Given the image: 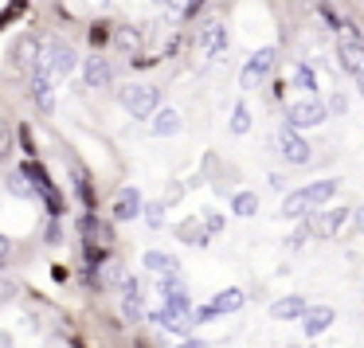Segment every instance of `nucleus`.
Wrapping results in <instances>:
<instances>
[{
    "label": "nucleus",
    "mask_w": 364,
    "mask_h": 348,
    "mask_svg": "<svg viewBox=\"0 0 364 348\" xmlns=\"http://www.w3.org/2000/svg\"><path fill=\"white\" fill-rule=\"evenodd\" d=\"M317 16H321V20H325V28H333V32H345V28H348V20L341 16L337 9H333L329 0H321V4H317Z\"/></svg>",
    "instance_id": "obj_24"
},
{
    "label": "nucleus",
    "mask_w": 364,
    "mask_h": 348,
    "mask_svg": "<svg viewBox=\"0 0 364 348\" xmlns=\"http://www.w3.org/2000/svg\"><path fill=\"white\" fill-rule=\"evenodd\" d=\"M118 286H122V313H126L129 321H141V298H137V282L126 274Z\"/></svg>",
    "instance_id": "obj_19"
},
{
    "label": "nucleus",
    "mask_w": 364,
    "mask_h": 348,
    "mask_svg": "<svg viewBox=\"0 0 364 348\" xmlns=\"http://www.w3.org/2000/svg\"><path fill=\"white\" fill-rule=\"evenodd\" d=\"M28 94L36 98V106H40L43 114H55V90H51V75L43 71V67H36V71L28 75Z\"/></svg>",
    "instance_id": "obj_11"
},
{
    "label": "nucleus",
    "mask_w": 364,
    "mask_h": 348,
    "mask_svg": "<svg viewBox=\"0 0 364 348\" xmlns=\"http://www.w3.org/2000/svg\"><path fill=\"white\" fill-rule=\"evenodd\" d=\"M40 67L48 75H71L75 67H79V55H75V48L67 40L51 36V40L40 43Z\"/></svg>",
    "instance_id": "obj_5"
},
{
    "label": "nucleus",
    "mask_w": 364,
    "mask_h": 348,
    "mask_svg": "<svg viewBox=\"0 0 364 348\" xmlns=\"http://www.w3.org/2000/svg\"><path fill=\"white\" fill-rule=\"evenodd\" d=\"M149 129H153L157 137L181 134V114H176V110H157V114H153V121H149Z\"/></svg>",
    "instance_id": "obj_20"
},
{
    "label": "nucleus",
    "mask_w": 364,
    "mask_h": 348,
    "mask_svg": "<svg viewBox=\"0 0 364 348\" xmlns=\"http://www.w3.org/2000/svg\"><path fill=\"white\" fill-rule=\"evenodd\" d=\"M325 118H329V106H325V102H317L314 94H306V98H298V102H290V106H286V121H290V126H298V129L321 126Z\"/></svg>",
    "instance_id": "obj_8"
},
{
    "label": "nucleus",
    "mask_w": 364,
    "mask_h": 348,
    "mask_svg": "<svg viewBox=\"0 0 364 348\" xmlns=\"http://www.w3.org/2000/svg\"><path fill=\"white\" fill-rule=\"evenodd\" d=\"M157 290H161V298H168V293H176V290H184V286H181V278H176V270H168V274H161V282H157Z\"/></svg>",
    "instance_id": "obj_31"
},
{
    "label": "nucleus",
    "mask_w": 364,
    "mask_h": 348,
    "mask_svg": "<svg viewBox=\"0 0 364 348\" xmlns=\"http://www.w3.org/2000/svg\"><path fill=\"white\" fill-rule=\"evenodd\" d=\"M110 36H114V24H90V32H87V40H90V48H106L110 43Z\"/></svg>",
    "instance_id": "obj_27"
},
{
    "label": "nucleus",
    "mask_w": 364,
    "mask_h": 348,
    "mask_svg": "<svg viewBox=\"0 0 364 348\" xmlns=\"http://www.w3.org/2000/svg\"><path fill=\"white\" fill-rule=\"evenodd\" d=\"M16 282H9V278H0V301H12V298H16Z\"/></svg>",
    "instance_id": "obj_35"
},
{
    "label": "nucleus",
    "mask_w": 364,
    "mask_h": 348,
    "mask_svg": "<svg viewBox=\"0 0 364 348\" xmlns=\"http://www.w3.org/2000/svg\"><path fill=\"white\" fill-rule=\"evenodd\" d=\"M153 4H161V9H181V0H153Z\"/></svg>",
    "instance_id": "obj_42"
},
{
    "label": "nucleus",
    "mask_w": 364,
    "mask_h": 348,
    "mask_svg": "<svg viewBox=\"0 0 364 348\" xmlns=\"http://www.w3.org/2000/svg\"><path fill=\"white\" fill-rule=\"evenodd\" d=\"M176 235H181L184 243H192V246H208V235H212V231L204 227V219H188V223L176 227Z\"/></svg>",
    "instance_id": "obj_22"
},
{
    "label": "nucleus",
    "mask_w": 364,
    "mask_h": 348,
    "mask_svg": "<svg viewBox=\"0 0 364 348\" xmlns=\"http://www.w3.org/2000/svg\"><path fill=\"white\" fill-rule=\"evenodd\" d=\"M20 173L28 176V184H32L36 200H40V204L48 207V215H63V212H67L63 192H59V188H55V180H51V176L43 173V165H36V161H24V165H20Z\"/></svg>",
    "instance_id": "obj_2"
},
{
    "label": "nucleus",
    "mask_w": 364,
    "mask_h": 348,
    "mask_svg": "<svg viewBox=\"0 0 364 348\" xmlns=\"http://www.w3.org/2000/svg\"><path fill=\"white\" fill-rule=\"evenodd\" d=\"M12 157V129L0 121V161H9Z\"/></svg>",
    "instance_id": "obj_34"
},
{
    "label": "nucleus",
    "mask_w": 364,
    "mask_h": 348,
    "mask_svg": "<svg viewBox=\"0 0 364 348\" xmlns=\"http://www.w3.org/2000/svg\"><path fill=\"white\" fill-rule=\"evenodd\" d=\"M247 129H251V110L239 102L235 110H231V134H247Z\"/></svg>",
    "instance_id": "obj_30"
},
{
    "label": "nucleus",
    "mask_w": 364,
    "mask_h": 348,
    "mask_svg": "<svg viewBox=\"0 0 364 348\" xmlns=\"http://www.w3.org/2000/svg\"><path fill=\"white\" fill-rule=\"evenodd\" d=\"M345 106H348L345 94H333V98H329V110H333V114H345Z\"/></svg>",
    "instance_id": "obj_37"
},
{
    "label": "nucleus",
    "mask_w": 364,
    "mask_h": 348,
    "mask_svg": "<svg viewBox=\"0 0 364 348\" xmlns=\"http://www.w3.org/2000/svg\"><path fill=\"white\" fill-rule=\"evenodd\" d=\"M24 12H28V0H9V4L0 9V28H9L12 20H16V16H24Z\"/></svg>",
    "instance_id": "obj_29"
},
{
    "label": "nucleus",
    "mask_w": 364,
    "mask_h": 348,
    "mask_svg": "<svg viewBox=\"0 0 364 348\" xmlns=\"http://www.w3.org/2000/svg\"><path fill=\"white\" fill-rule=\"evenodd\" d=\"M356 90H360V94H364V79H356Z\"/></svg>",
    "instance_id": "obj_44"
},
{
    "label": "nucleus",
    "mask_w": 364,
    "mask_h": 348,
    "mask_svg": "<svg viewBox=\"0 0 364 348\" xmlns=\"http://www.w3.org/2000/svg\"><path fill=\"white\" fill-rule=\"evenodd\" d=\"M157 321L165 325L168 332H181V337H188V332H192V325H196V313H192L188 293H184V290L168 293V298H165V305H161V313H157Z\"/></svg>",
    "instance_id": "obj_4"
},
{
    "label": "nucleus",
    "mask_w": 364,
    "mask_h": 348,
    "mask_svg": "<svg viewBox=\"0 0 364 348\" xmlns=\"http://www.w3.org/2000/svg\"><path fill=\"white\" fill-rule=\"evenodd\" d=\"M9 192H12V196H20V200H32V196H36V192H32V184H28V176L20 173V168L9 176Z\"/></svg>",
    "instance_id": "obj_28"
},
{
    "label": "nucleus",
    "mask_w": 364,
    "mask_h": 348,
    "mask_svg": "<svg viewBox=\"0 0 364 348\" xmlns=\"http://www.w3.org/2000/svg\"><path fill=\"white\" fill-rule=\"evenodd\" d=\"M306 298H298V293H290V298H278L274 305H270V317L274 321H301L306 317Z\"/></svg>",
    "instance_id": "obj_16"
},
{
    "label": "nucleus",
    "mask_w": 364,
    "mask_h": 348,
    "mask_svg": "<svg viewBox=\"0 0 364 348\" xmlns=\"http://www.w3.org/2000/svg\"><path fill=\"white\" fill-rule=\"evenodd\" d=\"M118 102L126 106L129 118H153L161 110V87H149V82H129V87L118 90Z\"/></svg>",
    "instance_id": "obj_3"
},
{
    "label": "nucleus",
    "mask_w": 364,
    "mask_h": 348,
    "mask_svg": "<svg viewBox=\"0 0 364 348\" xmlns=\"http://www.w3.org/2000/svg\"><path fill=\"white\" fill-rule=\"evenodd\" d=\"M274 145H278V153H282L286 165H309V161H314L309 141L298 134V126H290V121H286V126L274 134Z\"/></svg>",
    "instance_id": "obj_6"
},
{
    "label": "nucleus",
    "mask_w": 364,
    "mask_h": 348,
    "mask_svg": "<svg viewBox=\"0 0 364 348\" xmlns=\"http://www.w3.org/2000/svg\"><path fill=\"white\" fill-rule=\"evenodd\" d=\"M353 215H356V227L364 231V204H360V207H353Z\"/></svg>",
    "instance_id": "obj_41"
},
{
    "label": "nucleus",
    "mask_w": 364,
    "mask_h": 348,
    "mask_svg": "<svg viewBox=\"0 0 364 348\" xmlns=\"http://www.w3.org/2000/svg\"><path fill=\"white\" fill-rule=\"evenodd\" d=\"M309 235H314V227H309V223H306V219H301V227H294V235H290V239H286V246H290V251H298V246H301V243H306V239H309Z\"/></svg>",
    "instance_id": "obj_33"
},
{
    "label": "nucleus",
    "mask_w": 364,
    "mask_h": 348,
    "mask_svg": "<svg viewBox=\"0 0 364 348\" xmlns=\"http://www.w3.org/2000/svg\"><path fill=\"white\" fill-rule=\"evenodd\" d=\"M247 305V293L239 290V286H228V290H220L212 298V309H215V317H223V313H239V309Z\"/></svg>",
    "instance_id": "obj_17"
},
{
    "label": "nucleus",
    "mask_w": 364,
    "mask_h": 348,
    "mask_svg": "<svg viewBox=\"0 0 364 348\" xmlns=\"http://www.w3.org/2000/svg\"><path fill=\"white\" fill-rule=\"evenodd\" d=\"M348 215H353V207H333V212H314L309 227H314V235L329 239V235H337V231L348 223Z\"/></svg>",
    "instance_id": "obj_13"
},
{
    "label": "nucleus",
    "mask_w": 364,
    "mask_h": 348,
    "mask_svg": "<svg viewBox=\"0 0 364 348\" xmlns=\"http://www.w3.org/2000/svg\"><path fill=\"white\" fill-rule=\"evenodd\" d=\"M231 212L235 215H255L259 212V196H255V192H235V196H231Z\"/></svg>",
    "instance_id": "obj_25"
},
{
    "label": "nucleus",
    "mask_w": 364,
    "mask_h": 348,
    "mask_svg": "<svg viewBox=\"0 0 364 348\" xmlns=\"http://www.w3.org/2000/svg\"><path fill=\"white\" fill-rule=\"evenodd\" d=\"M141 215V192L137 188H122L114 196V223H129Z\"/></svg>",
    "instance_id": "obj_15"
},
{
    "label": "nucleus",
    "mask_w": 364,
    "mask_h": 348,
    "mask_svg": "<svg viewBox=\"0 0 364 348\" xmlns=\"http://www.w3.org/2000/svg\"><path fill=\"white\" fill-rule=\"evenodd\" d=\"M43 243H48V246H59V243H63V227H59V215H51V219H48V231H43Z\"/></svg>",
    "instance_id": "obj_32"
},
{
    "label": "nucleus",
    "mask_w": 364,
    "mask_h": 348,
    "mask_svg": "<svg viewBox=\"0 0 364 348\" xmlns=\"http://www.w3.org/2000/svg\"><path fill=\"white\" fill-rule=\"evenodd\" d=\"M274 63H278V48H259V51H255V55L243 63V71H239V87H243V90H255L270 71H274Z\"/></svg>",
    "instance_id": "obj_7"
},
{
    "label": "nucleus",
    "mask_w": 364,
    "mask_h": 348,
    "mask_svg": "<svg viewBox=\"0 0 364 348\" xmlns=\"http://www.w3.org/2000/svg\"><path fill=\"white\" fill-rule=\"evenodd\" d=\"M114 82V63L106 55H87L82 59V87L90 90H106Z\"/></svg>",
    "instance_id": "obj_10"
},
{
    "label": "nucleus",
    "mask_w": 364,
    "mask_h": 348,
    "mask_svg": "<svg viewBox=\"0 0 364 348\" xmlns=\"http://www.w3.org/2000/svg\"><path fill=\"white\" fill-rule=\"evenodd\" d=\"M173 348H200V344H196V340H188V344H173Z\"/></svg>",
    "instance_id": "obj_43"
},
{
    "label": "nucleus",
    "mask_w": 364,
    "mask_h": 348,
    "mask_svg": "<svg viewBox=\"0 0 364 348\" xmlns=\"http://www.w3.org/2000/svg\"><path fill=\"white\" fill-rule=\"evenodd\" d=\"M12 67H20V71H28L32 75L36 67H40V40L36 36H20L16 43H12Z\"/></svg>",
    "instance_id": "obj_12"
},
{
    "label": "nucleus",
    "mask_w": 364,
    "mask_h": 348,
    "mask_svg": "<svg viewBox=\"0 0 364 348\" xmlns=\"http://www.w3.org/2000/svg\"><path fill=\"white\" fill-rule=\"evenodd\" d=\"M290 87H294V90H301V94H314V90H317V71H314L309 63H294Z\"/></svg>",
    "instance_id": "obj_21"
},
{
    "label": "nucleus",
    "mask_w": 364,
    "mask_h": 348,
    "mask_svg": "<svg viewBox=\"0 0 364 348\" xmlns=\"http://www.w3.org/2000/svg\"><path fill=\"white\" fill-rule=\"evenodd\" d=\"M200 4H204V0H188V4H184V16H196Z\"/></svg>",
    "instance_id": "obj_40"
},
{
    "label": "nucleus",
    "mask_w": 364,
    "mask_h": 348,
    "mask_svg": "<svg viewBox=\"0 0 364 348\" xmlns=\"http://www.w3.org/2000/svg\"><path fill=\"white\" fill-rule=\"evenodd\" d=\"M329 325H333V309H329V305L306 309V317H301V332H306V337H321Z\"/></svg>",
    "instance_id": "obj_18"
},
{
    "label": "nucleus",
    "mask_w": 364,
    "mask_h": 348,
    "mask_svg": "<svg viewBox=\"0 0 364 348\" xmlns=\"http://www.w3.org/2000/svg\"><path fill=\"white\" fill-rule=\"evenodd\" d=\"M196 321H215V309H212V301H208L204 309H196Z\"/></svg>",
    "instance_id": "obj_39"
},
{
    "label": "nucleus",
    "mask_w": 364,
    "mask_h": 348,
    "mask_svg": "<svg viewBox=\"0 0 364 348\" xmlns=\"http://www.w3.org/2000/svg\"><path fill=\"white\" fill-rule=\"evenodd\" d=\"M337 184L341 180H314V184H306V188L290 192V196L282 200V215L286 219H306V215H314L317 207H325L337 196Z\"/></svg>",
    "instance_id": "obj_1"
},
{
    "label": "nucleus",
    "mask_w": 364,
    "mask_h": 348,
    "mask_svg": "<svg viewBox=\"0 0 364 348\" xmlns=\"http://www.w3.org/2000/svg\"><path fill=\"white\" fill-rule=\"evenodd\" d=\"M196 48L204 59H223L228 55V24L223 20H204L196 36Z\"/></svg>",
    "instance_id": "obj_9"
},
{
    "label": "nucleus",
    "mask_w": 364,
    "mask_h": 348,
    "mask_svg": "<svg viewBox=\"0 0 364 348\" xmlns=\"http://www.w3.org/2000/svg\"><path fill=\"white\" fill-rule=\"evenodd\" d=\"M114 51H122V55H137V51L145 48V32L134 24H114V36H110Z\"/></svg>",
    "instance_id": "obj_14"
},
{
    "label": "nucleus",
    "mask_w": 364,
    "mask_h": 348,
    "mask_svg": "<svg viewBox=\"0 0 364 348\" xmlns=\"http://www.w3.org/2000/svg\"><path fill=\"white\" fill-rule=\"evenodd\" d=\"M204 227L215 235V231H223V219H220V215H204Z\"/></svg>",
    "instance_id": "obj_38"
},
{
    "label": "nucleus",
    "mask_w": 364,
    "mask_h": 348,
    "mask_svg": "<svg viewBox=\"0 0 364 348\" xmlns=\"http://www.w3.org/2000/svg\"><path fill=\"white\" fill-rule=\"evenodd\" d=\"M71 184H75V196H79L82 212H95V188H90L87 173H79V168H71Z\"/></svg>",
    "instance_id": "obj_23"
},
{
    "label": "nucleus",
    "mask_w": 364,
    "mask_h": 348,
    "mask_svg": "<svg viewBox=\"0 0 364 348\" xmlns=\"http://www.w3.org/2000/svg\"><path fill=\"white\" fill-rule=\"evenodd\" d=\"M9 259H12V239H9V235H0V266H4Z\"/></svg>",
    "instance_id": "obj_36"
},
{
    "label": "nucleus",
    "mask_w": 364,
    "mask_h": 348,
    "mask_svg": "<svg viewBox=\"0 0 364 348\" xmlns=\"http://www.w3.org/2000/svg\"><path fill=\"white\" fill-rule=\"evenodd\" d=\"M145 270L168 274V270H176V259H173V254H161V251H145Z\"/></svg>",
    "instance_id": "obj_26"
}]
</instances>
